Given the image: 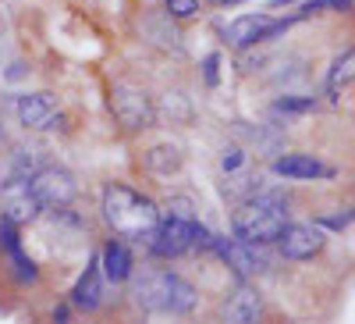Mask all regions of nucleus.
<instances>
[{
  "label": "nucleus",
  "instance_id": "obj_1",
  "mask_svg": "<svg viewBox=\"0 0 355 324\" xmlns=\"http://www.w3.org/2000/svg\"><path fill=\"white\" fill-rule=\"evenodd\" d=\"M103 218L107 225L121 235V239H132V243H150L153 232L160 225V207L150 200L135 193L132 186L125 182H110L103 189Z\"/></svg>",
  "mask_w": 355,
  "mask_h": 324
},
{
  "label": "nucleus",
  "instance_id": "obj_2",
  "mask_svg": "<svg viewBox=\"0 0 355 324\" xmlns=\"http://www.w3.org/2000/svg\"><path fill=\"white\" fill-rule=\"evenodd\" d=\"M284 225H288V200L281 193H266V189H256L249 200L239 203V211L231 214L234 239L256 243V246L274 243Z\"/></svg>",
  "mask_w": 355,
  "mask_h": 324
},
{
  "label": "nucleus",
  "instance_id": "obj_3",
  "mask_svg": "<svg viewBox=\"0 0 355 324\" xmlns=\"http://www.w3.org/2000/svg\"><path fill=\"white\" fill-rule=\"evenodd\" d=\"M132 296L139 307L146 310H160V314H192L199 303V289L192 282H185L182 275L171 271H146L142 278H135Z\"/></svg>",
  "mask_w": 355,
  "mask_h": 324
},
{
  "label": "nucleus",
  "instance_id": "obj_4",
  "mask_svg": "<svg viewBox=\"0 0 355 324\" xmlns=\"http://www.w3.org/2000/svg\"><path fill=\"white\" fill-rule=\"evenodd\" d=\"M28 189H33L40 211H64L78 196V182H75V175L68 168H40V171H33Z\"/></svg>",
  "mask_w": 355,
  "mask_h": 324
},
{
  "label": "nucleus",
  "instance_id": "obj_5",
  "mask_svg": "<svg viewBox=\"0 0 355 324\" xmlns=\"http://www.w3.org/2000/svg\"><path fill=\"white\" fill-rule=\"evenodd\" d=\"M110 111H114L117 122H121L125 129H132V132L150 129V125L157 122L153 100L146 97L142 90H135V86H114V93H110Z\"/></svg>",
  "mask_w": 355,
  "mask_h": 324
},
{
  "label": "nucleus",
  "instance_id": "obj_6",
  "mask_svg": "<svg viewBox=\"0 0 355 324\" xmlns=\"http://www.w3.org/2000/svg\"><path fill=\"white\" fill-rule=\"evenodd\" d=\"M281 246V253L288 260H309L323 250V243H327V235H323L320 225H306V221H288L281 228V235L274 239Z\"/></svg>",
  "mask_w": 355,
  "mask_h": 324
},
{
  "label": "nucleus",
  "instance_id": "obj_7",
  "mask_svg": "<svg viewBox=\"0 0 355 324\" xmlns=\"http://www.w3.org/2000/svg\"><path fill=\"white\" fill-rule=\"evenodd\" d=\"M0 203H4V221H11L15 228L18 225H28L40 218V203L28 189V179H18V175H8V182L0 186Z\"/></svg>",
  "mask_w": 355,
  "mask_h": 324
},
{
  "label": "nucleus",
  "instance_id": "obj_8",
  "mask_svg": "<svg viewBox=\"0 0 355 324\" xmlns=\"http://www.w3.org/2000/svg\"><path fill=\"white\" fill-rule=\"evenodd\" d=\"M288 22H274L270 15H239L231 25H227V43L234 50H245V47H256L263 40H274L277 33H284Z\"/></svg>",
  "mask_w": 355,
  "mask_h": 324
},
{
  "label": "nucleus",
  "instance_id": "obj_9",
  "mask_svg": "<svg viewBox=\"0 0 355 324\" xmlns=\"http://www.w3.org/2000/svg\"><path fill=\"white\" fill-rule=\"evenodd\" d=\"M196 243V221H182V218H160L153 239H150V250L164 260L171 257H182L189 253Z\"/></svg>",
  "mask_w": 355,
  "mask_h": 324
},
{
  "label": "nucleus",
  "instance_id": "obj_10",
  "mask_svg": "<svg viewBox=\"0 0 355 324\" xmlns=\"http://www.w3.org/2000/svg\"><path fill=\"white\" fill-rule=\"evenodd\" d=\"M263 314V300H259V292L249 285V282H239L234 285V292L224 300L220 307V321L224 324H256Z\"/></svg>",
  "mask_w": 355,
  "mask_h": 324
},
{
  "label": "nucleus",
  "instance_id": "obj_11",
  "mask_svg": "<svg viewBox=\"0 0 355 324\" xmlns=\"http://www.w3.org/2000/svg\"><path fill=\"white\" fill-rule=\"evenodd\" d=\"M214 250L224 257V264H227V268L239 275L242 282L266 268V260L259 257V246H256V243H239V239H234V243H224V239H214Z\"/></svg>",
  "mask_w": 355,
  "mask_h": 324
},
{
  "label": "nucleus",
  "instance_id": "obj_12",
  "mask_svg": "<svg viewBox=\"0 0 355 324\" xmlns=\"http://www.w3.org/2000/svg\"><path fill=\"white\" fill-rule=\"evenodd\" d=\"M274 175H281L288 182H313V179H334V168H327L309 154H284L274 161Z\"/></svg>",
  "mask_w": 355,
  "mask_h": 324
},
{
  "label": "nucleus",
  "instance_id": "obj_13",
  "mask_svg": "<svg viewBox=\"0 0 355 324\" xmlns=\"http://www.w3.org/2000/svg\"><path fill=\"white\" fill-rule=\"evenodd\" d=\"M57 114V100L50 93H25L18 97V122L25 129H46Z\"/></svg>",
  "mask_w": 355,
  "mask_h": 324
},
{
  "label": "nucleus",
  "instance_id": "obj_14",
  "mask_svg": "<svg viewBox=\"0 0 355 324\" xmlns=\"http://www.w3.org/2000/svg\"><path fill=\"white\" fill-rule=\"evenodd\" d=\"M0 250L8 253L18 282H36V264L25 257V250H21V243H18V228H15L11 221H4V218H0Z\"/></svg>",
  "mask_w": 355,
  "mask_h": 324
},
{
  "label": "nucleus",
  "instance_id": "obj_15",
  "mask_svg": "<svg viewBox=\"0 0 355 324\" xmlns=\"http://www.w3.org/2000/svg\"><path fill=\"white\" fill-rule=\"evenodd\" d=\"M71 303L78 310H96L103 303V271H100V260H89L85 264V275L78 278V285L71 292Z\"/></svg>",
  "mask_w": 355,
  "mask_h": 324
},
{
  "label": "nucleus",
  "instance_id": "obj_16",
  "mask_svg": "<svg viewBox=\"0 0 355 324\" xmlns=\"http://www.w3.org/2000/svg\"><path fill=\"white\" fill-rule=\"evenodd\" d=\"M132 268H135L132 250H128L121 239H110V243L103 246V257H100V271H103L110 282H128V278H132Z\"/></svg>",
  "mask_w": 355,
  "mask_h": 324
},
{
  "label": "nucleus",
  "instance_id": "obj_17",
  "mask_svg": "<svg viewBox=\"0 0 355 324\" xmlns=\"http://www.w3.org/2000/svg\"><path fill=\"white\" fill-rule=\"evenodd\" d=\"M352 65H355V54H352V50H345L338 61H334V72H331V79H327V97H331V100H341V93L348 90Z\"/></svg>",
  "mask_w": 355,
  "mask_h": 324
},
{
  "label": "nucleus",
  "instance_id": "obj_18",
  "mask_svg": "<svg viewBox=\"0 0 355 324\" xmlns=\"http://www.w3.org/2000/svg\"><path fill=\"white\" fill-rule=\"evenodd\" d=\"M146 168L157 171V175H171L182 168V154H178V146H153L150 154H146Z\"/></svg>",
  "mask_w": 355,
  "mask_h": 324
},
{
  "label": "nucleus",
  "instance_id": "obj_19",
  "mask_svg": "<svg viewBox=\"0 0 355 324\" xmlns=\"http://www.w3.org/2000/svg\"><path fill=\"white\" fill-rule=\"evenodd\" d=\"M164 22H167V15H157V18H150L142 29L150 33L157 43H164V47H174V50H182V36H178V29L171 25V29H164Z\"/></svg>",
  "mask_w": 355,
  "mask_h": 324
},
{
  "label": "nucleus",
  "instance_id": "obj_20",
  "mask_svg": "<svg viewBox=\"0 0 355 324\" xmlns=\"http://www.w3.org/2000/svg\"><path fill=\"white\" fill-rule=\"evenodd\" d=\"M160 218H182V221H196V200L192 196H171L164 203Z\"/></svg>",
  "mask_w": 355,
  "mask_h": 324
},
{
  "label": "nucleus",
  "instance_id": "obj_21",
  "mask_svg": "<svg viewBox=\"0 0 355 324\" xmlns=\"http://www.w3.org/2000/svg\"><path fill=\"white\" fill-rule=\"evenodd\" d=\"M259 189V175H239V179L224 182V193H231L234 200H249Z\"/></svg>",
  "mask_w": 355,
  "mask_h": 324
},
{
  "label": "nucleus",
  "instance_id": "obj_22",
  "mask_svg": "<svg viewBox=\"0 0 355 324\" xmlns=\"http://www.w3.org/2000/svg\"><path fill=\"white\" fill-rule=\"evenodd\" d=\"M274 107L281 114H309V111H316V100L313 97H281Z\"/></svg>",
  "mask_w": 355,
  "mask_h": 324
},
{
  "label": "nucleus",
  "instance_id": "obj_23",
  "mask_svg": "<svg viewBox=\"0 0 355 324\" xmlns=\"http://www.w3.org/2000/svg\"><path fill=\"white\" fill-rule=\"evenodd\" d=\"M167 18H196L199 15V0H164Z\"/></svg>",
  "mask_w": 355,
  "mask_h": 324
},
{
  "label": "nucleus",
  "instance_id": "obj_24",
  "mask_svg": "<svg viewBox=\"0 0 355 324\" xmlns=\"http://www.w3.org/2000/svg\"><path fill=\"white\" fill-rule=\"evenodd\" d=\"M242 161H245V154L239 150V146H227V150H224V157H220V168H224L227 175H234V171L242 168Z\"/></svg>",
  "mask_w": 355,
  "mask_h": 324
},
{
  "label": "nucleus",
  "instance_id": "obj_25",
  "mask_svg": "<svg viewBox=\"0 0 355 324\" xmlns=\"http://www.w3.org/2000/svg\"><path fill=\"white\" fill-rule=\"evenodd\" d=\"M352 225V211H341V214H327L320 218V228H334V232H345Z\"/></svg>",
  "mask_w": 355,
  "mask_h": 324
},
{
  "label": "nucleus",
  "instance_id": "obj_26",
  "mask_svg": "<svg viewBox=\"0 0 355 324\" xmlns=\"http://www.w3.org/2000/svg\"><path fill=\"white\" fill-rule=\"evenodd\" d=\"M217 68H220V54H210L202 61V75H206V82H210V86H217Z\"/></svg>",
  "mask_w": 355,
  "mask_h": 324
},
{
  "label": "nucleus",
  "instance_id": "obj_27",
  "mask_svg": "<svg viewBox=\"0 0 355 324\" xmlns=\"http://www.w3.org/2000/svg\"><path fill=\"white\" fill-rule=\"evenodd\" d=\"M320 8H338V11H352V0H323Z\"/></svg>",
  "mask_w": 355,
  "mask_h": 324
},
{
  "label": "nucleus",
  "instance_id": "obj_28",
  "mask_svg": "<svg viewBox=\"0 0 355 324\" xmlns=\"http://www.w3.org/2000/svg\"><path fill=\"white\" fill-rule=\"evenodd\" d=\"M53 324H68V307H57L53 310Z\"/></svg>",
  "mask_w": 355,
  "mask_h": 324
},
{
  "label": "nucleus",
  "instance_id": "obj_29",
  "mask_svg": "<svg viewBox=\"0 0 355 324\" xmlns=\"http://www.w3.org/2000/svg\"><path fill=\"white\" fill-rule=\"evenodd\" d=\"M214 4H239V0H214Z\"/></svg>",
  "mask_w": 355,
  "mask_h": 324
}]
</instances>
